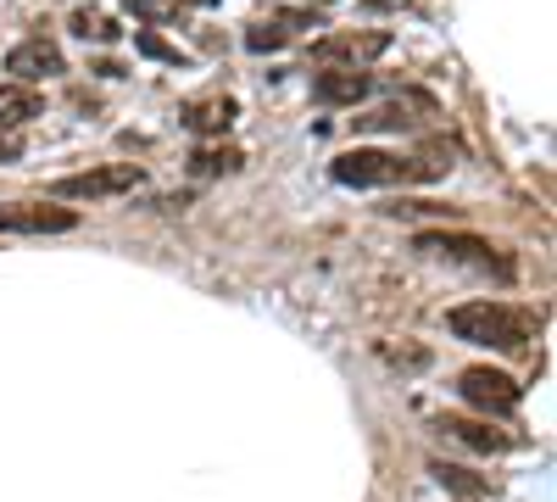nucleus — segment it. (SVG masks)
Returning <instances> with one entry per match:
<instances>
[{"label": "nucleus", "instance_id": "obj_12", "mask_svg": "<svg viewBox=\"0 0 557 502\" xmlns=\"http://www.w3.org/2000/svg\"><path fill=\"white\" fill-rule=\"evenodd\" d=\"M39 112H45V101L34 84H0V128H23Z\"/></svg>", "mask_w": 557, "mask_h": 502}, {"label": "nucleus", "instance_id": "obj_8", "mask_svg": "<svg viewBox=\"0 0 557 502\" xmlns=\"http://www.w3.org/2000/svg\"><path fill=\"white\" fill-rule=\"evenodd\" d=\"M424 118H435V101L418 96V89H407V96H396V101H385V107H374V112H362V118H351V123H357L362 134H401V128L424 123Z\"/></svg>", "mask_w": 557, "mask_h": 502}, {"label": "nucleus", "instance_id": "obj_17", "mask_svg": "<svg viewBox=\"0 0 557 502\" xmlns=\"http://www.w3.org/2000/svg\"><path fill=\"white\" fill-rule=\"evenodd\" d=\"M285 39H290V34L278 28V23H251V28H246V51H257V57H262V51H278Z\"/></svg>", "mask_w": 557, "mask_h": 502}, {"label": "nucleus", "instance_id": "obj_1", "mask_svg": "<svg viewBox=\"0 0 557 502\" xmlns=\"http://www.w3.org/2000/svg\"><path fill=\"white\" fill-rule=\"evenodd\" d=\"M446 330L469 346H491V352H524L535 341V313L507 307V302H462L446 313Z\"/></svg>", "mask_w": 557, "mask_h": 502}, {"label": "nucleus", "instance_id": "obj_13", "mask_svg": "<svg viewBox=\"0 0 557 502\" xmlns=\"http://www.w3.org/2000/svg\"><path fill=\"white\" fill-rule=\"evenodd\" d=\"M235 101H228V96H207V101H190V107H184V128H190V134H223L228 123H235Z\"/></svg>", "mask_w": 557, "mask_h": 502}, {"label": "nucleus", "instance_id": "obj_10", "mask_svg": "<svg viewBox=\"0 0 557 502\" xmlns=\"http://www.w3.org/2000/svg\"><path fill=\"white\" fill-rule=\"evenodd\" d=\"M368 89H374V84H368L362 68H335V73H318V78H312V96H318L323 107H357Z\"/></svg>", "mask_w": 557, "mask_h": 502}, {"label": "nucleus", "instance_id": "obj_22", "mask_svg": "<svg viewBox=\"0 0 557 502\" xmlns=\"http://www.w3.org/2000/svg\"><path fill=\"white\" fill-rule=\"evenodd\" d=\"M301 7H312V12H318V7H335V0H301Z\"/></svg>", "mask_w": 557, "mask_h": 502}, {"label": "nucleus", "instance_id": "obj_18", "mask_svg": "<svg viewBox=\"0 0 557 502\" xmlns=\"http://www.w3.org/2000/svg\"><path fill=\"white\" fill-rule=\"evenodd\" d=\"M123 7L139 17V23H168L178 7H173V0H123Z\"/></svg>", "mask_w": 557, "mask_h": 502}, {"label": "nucleus", "instance_id": "obj_23", "mask_svg": "<svg viewBox=\"0 0 557 502\" xmlns=\"http://www.w3.org/2000/svg\"><path fill=\"white\" fill-rule=\"evenodd\" d=\"M201 7H212V0H201Z\"/></svg>", "mask_w": 557, "mask_h": 502}, {"label": "nucleus", "instance_id": "obj_20", "mask_svg": "<svg viewBox=\"0 0 557 502\" xmlns=\"http://www.w3.org/2000/svg\"><path fill=\"white\" fill-rule=\"evenodd\" d=\"M23 157V146L12 140V134H0V162H17Z\"/></svg>", "mask_w": 557, "mask_h": 502}, {"label": "nucleus", "instance_id": "obj_15", "mask_svg": "<svg viewBox=\"0 0 557 502\" xmlns=\"http://www.w3.org/2000/svg\"><path fill=\"white\" fill-rule=\"evenodd\" d=\"M190 168H196L201 179H212V173H235V168H240V151H235V146H212V151H196Z\"/></svg>", "mask_w": 557, "mask_h": 502}, {"label": "nucleus", "instance_id": "obj_3", "mask_svg": "<svg viewBox=\"0 0 557 502\" xmlns=\"http://www.w3.org/2000/svg\"><path fill=\"white\" fill-rule=\"evenodd\" d=\"M139 179H146V173H139L134 162H107V168L57 179V196H62V201H112V196L139 191Z\"/></svg>", "mask_w": 557, "mask_h": 502}, {"label": "nucleus", "instance_id": "obj_2", "mask_svg": "<svg viewBox=\"0 0 557 502\" xmlns=\"http://www.w3.org/2000/svg\"><path fill=\"white\" fill-rule=\"evenodd\" d=\"M457 391L469 396L485 419H513L519 402H524V385L513 375H502V369H485V363H480V369H462L457 375Z\"/></svg>", "mask_w": 557, "mask_h": 502}, {"label": "nucleus", "instance_id": "obj_9", "mask_svg": "<svg viewBox=\"0 0 557 502\" xmlns=\"http://www.w3.org/2000/svg\"><path fill=\"white\" fill-rule=\"evenodd\" d=\"M7 73H12V84H39V78H57V73H67V62H62V51L45 34H34V39H23V45H12L7 51Z\"/></svg>", "mask_w": 557, "mask_h": 502}, {"label": "nucleus", "instance_id": "obj_11", "mask_svg": "<svg viewBox=\"0 0 557 502\" xmlns=\"http://www.w3.org/2000/svg\"><path fill=\"white\" fill-rule=\"evenodd\" d=\"M441 430L462 446H474V452H507L513 446V436L507 430H491V419H441Z\"/></svg>", "mask_w": 557, "mask_h": 502}, {"label": "nucleus", "instance_id": "obj_4", "mask_svg": "<svg viewBox=\"0 0 557 502\" xmlns=\"http://www.w3.org/2000/svg\"><path fill=\"white\" fill-rule=\"evenodd\" d=\"M330 173L341 179V185H357V191L412 185V162H407V157H391V151H346V157H335Z\"/></svg>", "mask_w": 557, "mask_h": 502}, {"label": "nucleus", "instance_id": "obj_21", "mask_svg": "<svg viewBox=\"0 0 557 502\" xmlns=\"http://www.w3.org/2000/svg\"><path fill=\"white\" fill-rule=\"evenodd\" d=\"M368 12H391V7H407V0H362Z\"/></svg>", "mask_w": 557, "mask_h": 502}, {"label": "nucleus", "instance_id": "obj_19", "mask_svg": "<svg viewBox=\"0 0 557 502\" xmlns=\"http://www.w3.org/2000/svg\"><path fill=\"white\" fill-rule=\"evenodd\" d=\"M435 475H441V486H451V491H462V497H480V491H485V480H474L469 469H446V464H435Z\"/></svg>", "mask_w": 557, "mask_h": 502}, {"label": "nucleus", "instance_id": "obj_5", "mask_svg": "<svg viewBox=\"0 0 557 502\" xmlns=\"http://www.w3.org/2000/svg\"><path fill=\"white\" fill-rule=\"evenodd\" d=\"M418 252L451 257V262H469V268H480V273H496V280H513V262H507L491 241H480V235H446V230H430V235H418Z\"/></svg>", "mask_w": 557, "mask_h": 502}, {"label": "nucleus", "instance_id": "obj_14", "mask_svg": "<svg viewBox=\"0 0 557 502\" xmlns=\"http://www.w3.org/2000/svg\"><path fill=\"white\" fill-rule=\"evenodd\" d=\"M67 28H73L78 39H96V45H112V39H117V23L101 17V12H89V7H78V12L67 17Z\"/></svg>", "mask_w": 557, "mask_h": 502}, {"label": "nucleus", "instance_id": "obj_6", "mask_svg": "<svg viewBox=\"0 0 557 502\" xmlns=\"http://www.w3.org/2000/svg\"><path fill=\"white\" fill-rule=\"evenodd\" d=\"M391 51V34L380 28H346V34H323L312 45V62H341V68H362Z\"/></svg>", "mask_w": 557, "mask_h": 502}, {"label": "nucleus", "instance_id": "obj_16", "mask_svg": "<svg viewBox=\"0 0 557 502\" xmlns=\"http://www.w3.org/2000/svg\"><path fill=\"white\" fill-rule=\"evenodd\" d=\"M134 51H139V57H151V62H173V68L184 62L178 45H168V39H162V34H151V28H139V34H134Z\"/></svg>", "mask_w": 557, "mask_h": 502}, {"label": "nucleus", "instance_id": "obj_7", "mask_svg": "<svg viewBox=\"0 0 557 502\" xmlns=\"http://www.w3.org/2000/svg\"><path fill=\"white\" fill-rule=\"evenodd\" d=\"M73 223H78L73 207H45V201L0 207V230H7V235H67Z\"/></svg>", "mask_w": 557, "mask_h": 502}]
</instances>
